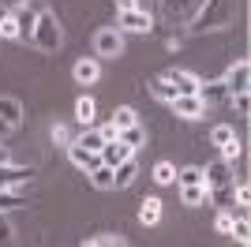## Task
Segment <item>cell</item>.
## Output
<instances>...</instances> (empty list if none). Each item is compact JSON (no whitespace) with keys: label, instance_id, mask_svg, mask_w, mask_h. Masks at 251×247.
Segmentation results:
<instances>
[{"label":"cell","instance_id":"cell-27","mask_svg":"<svg viewBox=\"0 0 251 247\" xmlns=\"http://www.w3.org/2000/svg\"><path fill=\"white\" fill-rule=\"evenodd\" d=\"M176 184L188 187V184H206V180H202V169H199V165H188V169H180V173H176Z\"/></svg>","mask_w":251,"mask_h":247},{"label":"cell","instance_id":"cell-32","mask_svg":"<svg viewBox=\"0 0 251 247\" xmlns=\"http://www.w3.org/2000/svg\"><path fill=\"white\" fill-rule=\"evenodd\" d=\"M232 135H236V131H232L229 124H218V127L210 131V143H214V146H225V143H229V139H232Z\"/></svg>","mask_w":251,"mask_h":247},{"label":"cell","instance_id":"cell-10","mask_svg":"<svg viewBox=\"0 0 251 247\" xmlns=\"http://www.w3.org/2000/svg\"><path fill=\"white\" fill-rule=\"evenodd\" d=\"M98 154H101V161H105V165H120L124 157H135V146H127L124 139H109V143H105Z\"/></svg>","mask_w":251,"mask_h":247},{"label":"cell","instance_id":"cell-34","mask_svg":"<svg viewBox=\"0 0 251 247\" xmlns=\"http://www.w3.org/2000/svg\"><path fill=\"white\" fill-rule=\"evenodd\" d=\"M229 98H232V105H236V113H240V116L251 113V98H248V90H236V94H229Z\"/></svg>","mask_w":251,"mask_h":247},{"label":"cell","instance_id":"cell-6","mask_svg":"<svg viewBox=\"0 0 251 247\" xmlns=\"http://www.w3.org/2000/svg\"><path fill=\"white\" fill-rule=\"evenodd\" d=\"M169 105H173V113L184 116V120H199V116H206V105L199 101V94H176Z\"/></svg>","mask_w":251,"mask_h":247},{"label":"cell","instance_id":"cell-19","mask_svg":"<svg viewBox=\"0 0 251 247\" xmlns=\"http://www.w3.org/2000/svg\"><path fill=\"white\" fill-rule=\"evenodd\" d=\"M86 176H90V184H94L98 187V191H109V187H113V165H94V169H90V173H86Z\"/></svg>","mask_w":251,"mask_h":247},{"label":"cell","instance_id":"cell-38","mask_svg":"<svg viewBox=\"0 0 251 247\" xmlns=\"http://www.w3.org/2000/svg\"><path fill=\"white\" fill-rule=\"evenodd\" d=\"M98 131H101V139H105V143H109V139H120V127H116L113 120L105 124V127H98Z\"/></svg>","mask_w":251,"mask_h":247},{"label":"cell","instance_id":"cell-4","mask_svg":"<svg viewBox=\"0 0 251 247\" xmlns=\"http://www.w3.org/2000/svg\"><path fill=\"white\" fill-rule=\"evenodd\" d=\"M116 30H127V34H150L154 30V15L143 8H131V11H120L116 15Z\"/></svg>","mask_w":251,"mask_h":247},{"label":"cell","instance_id":"cell-33","mask_svg":"<svg viewBox=\"0 0 251 247\" xmlns=\"http://www.w3.org/2000/svg\"><path fill=\"white\" fill-rule=\"evenodd\" d=\"M0 38H8V41H19V23L11 19V11H8V19L0 23Z\"/></svg>","mask_w":251,"mask_h":247},{"label":"cell","instance_id":"cell-11","mask_svg":"<svg viewBox=\"0 0 251 247\" xmlns=\"http://www.w3.org/2000/svg\"><path fill=\"white\" fill-rule=\"evenodd\" d=\"M68 157H72V165H75V169H83V173H90L94 165H101V154H94V150H86V146H79L75 139L68 143Z\"/></svg>","mask_w":251,"mask_h":247},{"label":"cell","instance_id":"cell-16","mask_svg":"<svg viewBox=\"0 0 251 247\" xmlns=\"http://www.w3.org/2000/svg\"><path fill=\"white\" fill-rule=\"evenodd\" d=\"M206 202H214L218 210H236V191L229 187H206Z\"/></svg>","mask_w":251,"mask_h":247},{"label":"cell","instance_id":"cell-29","mask_svg":"<svg viewBox=\"0 0 251 247\" xmlns=\"http://www.w3.org/2000/svg\"><path fill=\"white\" fill-rule=\"evenodd\" d=\"M240 154H244V146H240V139H236V135H232V139H229V143H225V146H221V161H240Z\"/></svg>","mask_w":251,"mask_h":247},{"label":"cell","instance_id":"cell-14","mask_svg":"<svg viewBox=\"0 0 251 247\" xmlns=\"http://www.w3.org/2000/svg\"><path fill=\"white\" fill-rule=\"evenodd\" d=\"M195 94H199V101L202 105H206V109H210V105H221V101H225V98H229V90H225V82H199V90H195Z\"/></svg>","mask_w":251,"mask_h":247},{"label":"cell","instance_id":"cell-41","mask_svg":"<svg viewBox=\"0 0 251 247\" xmlns=\"http://www.w3.org/2000/svg\"><path fill=\"white\" fill-rule=\"evenodd\" d=\"M4 161H11V157H8V146H0V165H4Z\"/></svg>","mask_w":251,"mask_h":247},{"label":"cell","instance_id":"cell-18","mask_svg":"<svg viewBox=\"0 0 251 247\" xmlns=\"http://www.w3.org/2000/svg\"><path fill=\"white\" fill-rule=\"evenodd\" d=\"M147 86H150V94H154L157 101H165V105L173 101V98H176V86H173V82H169L165 75H157V79H150Z\"/></svg>","mask_w":251,"mask_h":247},{"label":"cell","instance_id":"cell-15","mask_svg":"<svg viewBox=\"0 0 251 247\" xmlns=\"http://www.w3.org/2000/svg\"><path fill=\"white\" fill-rule=\"evenodd\" d=\"M72 75H75V82H79V86H90V82H98L101 68H98V60H94V56H86V60H79V64L72 68Z\"/></svg>","mask_w":251,"mask_h":247},{"label":"cell","instance_id":"cell-1","mask_svg":"<svg viewBox=\"0 0 251 247\" xmlns=\"http://www.w3.org/2000/svg\"><path fill=\"white\" fill-rule=\"evenodd\" d=\"M191 34H210V30H225L232 23V4L229 0H199V8L191 15Z\"/></svg>","mask_w":251,"mask_h":247},{"label":"cell","instance_id":"cell-28","mask_svg":"<svg viewBox=\"0 0 251 247\" xmlns=\"http://www.w3.org/2000/svg\"><path fill=\"white\" fill-rule=\"evenodd\" d=\"M236 244H251V225H248V217H236L232 221V232H229Z\"/></svg>","mask_w":251,"mask_h":247},{"label":"cell","instance_id":"cell-25","mask_svg":"<svg viewBox=\"0 0 251 247\" xmlns=\"http://www.w3.org/2000/svg\"><path fill=\"white\" fill-rule=\"evenodd\" d=\"M75 143H79V146H86V150H94V154H98V150L105 146V139H101V131H94V127H83V135H79Z\"/></svg>","mask_w":251,"mask_h":247},{"label":"cell","instance_id":"cell-36","mask_svg":"<svg viewBox=\"0 0 251 247\" xmlns=\"http://www.w3.org/2000/svg\"><path fill=\"white\" fill-rule=\"evenodd\" d=\"M52 143H64V146H68V143H72V131H68V127H64V124H52Z\"/></svg>","mask_w":251,"mask_h":247},{"label":"cell","instance_id":"cell-9","mask_svg":"<svg viewBox=\"0 0 251 247\" xmlns=\"http://www.w3.org/2000/svg\"><path fill=\"white\" fill-rule=\"evenodd\" d=\"M8 11H11V19L19 23V41H30L34 23H38V11H34L30 4H15V8H8Z\"/></svg>","mask_w":251,"mask_h":247},{"label":"cell","instance_id":"cell-26","mask_svg":"<svg viewBox=\"0 0 251 247\" xmlns=\"http://www.w3.org/2000/svg\"><path fill=\"white\" fill-rule=\"evenodd\" d=\"M83 244L86 247H113V244L120 247V244H124V236H120V232H101V236H86Z\"/></svg>","mask_w":251,"mask_h":247},{"label":"cell","instance_id":"cell-7","mask_svg":"<svg viewBox=\"0 0 251 247\" xmlns=\"http://www.w3.org/2000/svg\"><path fill=\"white\" fill-rule=\"evenodd\" d=\"M202 180H206V187H229L232 184V165L229 161H210L206 169H202Z\"/></svg>","mask_w":251,"mask_h":247},{"label":"cell","instance_id":"cell-21","mask_svg":"<svg viewBox=\"0 0 251 247\" xmlns=\"http://www.w3.org/2000/svg\"><path fill=\"white\" fill-rule=\"evenodd\" d=\"M157 217H161V198H143L139 202V221L143 225H157Z\"/></svg>","mask_w":251,"mask_h":247},{"label":"cell","instance_id":"cell-24","mask_svg":"<svg viewBox=\"0 0 251 247\" xmlns=\"http://www.w3.org/2000/svg\"><path fill=\"white\" fill-rule=\"evenodd\" d=\"M120 139H124L127 146H135V150H139V146L147 143V131H143V124H131V127H120Z\"/></svg>","mask_w":251,"mask_h":247},{"label":"cell","instance_id":"cell-30","mask_svg":"<svg viewBox=\"0 0 251 247\" xmlns=\"http://www.w3.org/2000/svg\"><path fill=\"white\" fill-rule=\"evenodd\" d=\"M113 124H116V127H131V124H139V113L124 105V109H116V113H113Z\"/></svg>","mask_w":251,"mask_h":247},{"label":"cell","instance_id":"cell-5","mask_svg":"<svg viewBox=\"0 0 251 247\" xmlns=\"http://www.w3.org/2000/svg\"><path fill=\"white\" fill-rule=\"evenodd\" d=\"M34 176H38V169H34V165H11V161L0 165V187H19V184H30Z\"/></svg>","mask_w":251,"mask_h":247},{"label":"cell","instance_id":"cell-12","mask_svg":"<svg viewBox=\"0 0 251 247\" xmlns=\"http://www.w3.org/2000/svg\"><path fill=\"white\" fill-rule=\"evenodd\" d=\"M26 187H30V184L0 187V214H8V210H19V206H26Z\"/></svg>","mask_w":251,"mask_h":247},{"label":"cell","instance_id":"cell-37","mask_svg":"<svg viewBox=\"0 0 251 247\" xmlns=\"http://www.w3.org/2000/svg\"><path fill=\"white\" fill-rule=\"evenodd\" d=\"M11 240H15V228L8 225V217L0 214V244H11Z\"/></svg>","mask_w":251,"mask_h":247},{"label":"cell","instance_id":"cell-40","mask_svg":"<svg viewBox=\"0 0 251 247\" xmlns=\"http://www.w3.org/2000/svg\"><path fill=\"white\" fill-rule=\"evenodd\" d=\"M8 131H15V127H11V124L4 120V116H0V135H8Z\"/></svg>","mask_w":251,"mask_h":247},{"label":"cell","instance_id":"cell-20","mask_svg":"<svg viewBox=\"0 0 251 247\" xmlns=\"http://www.w3.org/2000/svg\"><path fill=\"white\" fill-rule=\"evenodd\" d=\"M0 116H4L11 127H19V124H23V105H19V98H0Z\"/></svg>","mask_w":251,"mask_h":247},{"label":"cell","instance_id":"cell-42","mask_svg":"<svg viewBox=\"0 0 251 247\" xmlns=\"http://www.w3.org/2000/svg\"><path fill=\"white\" fill-rule=\"evenodd\" d=\"M4 19H8V8H4V4H0V23H4Z\"/></svg>","mask_w":251,"mask_h":247},{"label":"cell","instance_id":"cell-23","mask_svg":"<svg viewBox=\"0 0 251 247\" xmlns=\"http://www.w3.org/2000/svg\"><path fill=\"white\" fill-rule=\"evenodd\" d=\"M75 120L83 124V127H90V124H94V98H90V94H83V98L75 101Z\"/></svg>","mask_w":251,"mask_h":247},{"label":"cell","instance_id":"cell-39","mask_svg":"<svg viewBox=\"0 0 251 247\" xmlns=\"http://www.w3.org/2000/svg\"><path fill=\"white\" fill-rule=\"evenodd\" d=\"M116 8H120V11H131V8H139V0H116Z\"/></svg>","mask_w":251,"mask_h":247},{"label":"cell","instance_id":"cell-13","mask_svg":"<svg viewBox=\"0 0 251 247\" xmlns=\"http://www.w3.org/2000/svg\"><path fill=\"white\" fill-rule=\"evenodd\" d=\"M135 176H139L135 157H124L120 165H113V187H131V184H135Z\"/></svg>","mask_w":251,"mask_h":247},{"label":"cell","instance_id":"cell-3","mask_svg":"<svg viewBox=\"0 0 251 247\" xmlns=\"http://www.w3.org/2000/svg\"><path fill=\"white\" fill-rule=\"evenodd\" d=\"M94 52L98 56H109L116 60L120 52H124V30H116V26H105V30L94 34Z\"/></svg>","mask_w":251,"mask_h":247},{"label":"cell","instance_id":"cell-22","mask_svg":"<svg viewBox=\"0 0 251 247\" xmlns=\"http://www.w3.org/2000/svg\"><path fill=\"white\" fill-rule=\"evenodd\" d=\"M180 198H184V206H202L206 202V184H188L180 187ZM210 206V202H206Z\"/></svg>","mask_w":251,"mask_h":247},{"label":"cell","instance_id":"cell-35","mask_svg":"<svg viewBox=\"0 0 251 247\" xmlns=\"http://www.w3.org/2000/svg\"><path fill=\"white\" fill-rule=\"evenodd\" d=\"M232 221H236V217H232V210H221V214H218V221H214V228L229 236V232H232Z\"/></svg>","mask_w":251,"mask_h":247},{"label":"cell","instance_id":"cell-2","mask_svg":"<svg viewBox=\"0 0 251 247\" xmlns=\"http://www.w3.org/2000/svg\"><path fill=\"white\" fill-rule=\"evenodd\" d=\"M30 41H34L42 52H56V49H60L64 34H60V23H56V15H52V11H38V23H34Z\"/></svg>","mask_w":251,"mask_h":247},{"label":"cell","instance_id":"cell-8","mask_svg":"<svg viewBox=\"0 0 251 247\" xmlns=\"http://www.w3.org/2000/svg\"><path fill=\"white\" fill-rule=\"evenodd\" d=\"M221 82H225V90H229V94L248 90V82H251V64H248V60H236L229 72H225V79H221Z\"/></svg>","mask_w":251,"mask_h":247},{"label":"cell","instance_id":"cell-31","mask_svg":"<svg viewBox=\"0 0 251 247\" xmlns=\"http://www.w3.org/2000/svg\"><path fill=\"white\" fill-rule=\"evenodd\" d=\"M154 180H157V184H161V187H169V184H173V180H176V169H173V165H169V161H161V165H157V169H154Z\"/></svg>","mask_w":251,"mask_h":247},{"label":"cell","instance_id":"cell-17","mask_svg":"<svg viewBox=\"0 0 251 247\" xmlns=\"http://www.w3.org/2000/svg\"><path fill=\"white\" fill-rule=\"evenodd\" d=\"M165 79L173 82V86H176V94H195V90H199V79H195L191 72H180V68L165 72Z\"/></svg>","mask_w":251,"mask_h":247}]
</instances>
